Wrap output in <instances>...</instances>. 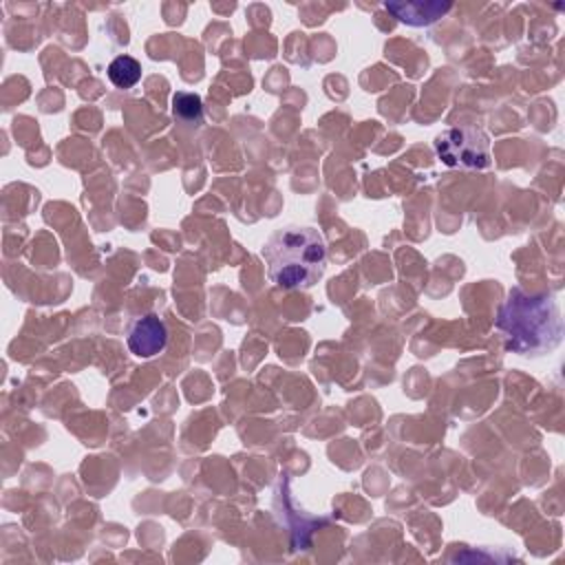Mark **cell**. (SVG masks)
Instances as JSON below:
<instances>
[{"instance_id":"obj_4","label":"cell","mask_w":565,"mask_h":565,"mask_svg":"<svg viewBox=\"0 0 565 565\" xmlns=\"http://www.w3.org/2000/svg\"><path fill=\"white\" fill-rule=\"evenodd\" d=\"M126 344L137 358H154L168 344V327L157 313H141L128 322Z\"/></svg>"},{"instance_id":"obj_5","label":"cell","mask_w":565,"mask_h":565,"mask_svg":"<svg viewBox=\"0 0 565 565\" xmlns=\"http://www.w3.org/2000/svg\"><path fill=\"white\" fill-rule=\"evenodd\" d=\"M450 7V2H384L386 11H391L399 22H406L411 26L433 24Z\"/></svg>"},{"instance_id":"obj_1","label":"cell","mask_w":565,"mask_h":565,"mask_svg":"<svg viewBox=\"0 0 565 565\" xmlns=\"http://www.w3.org/2000/svg\"><path fill=\"white\" fill-rule=\"evenodd\" d=\"M269 280L280 289L313 287L327 265V243L313 227H280L263 245Z\"/></svg>"},{"instance_id":"obj_2","label":"cell","mask_w":565,"mask_h":565,"mask_svg":"<svg viewBox=\"0 0 565 565\" xmlns=\"http://www.w3.org/2000/svg\"><path fill=\"white\" fill-rule=\"evenodd\" d=\"M499 329L521 353L550 351L561 340V316L554 296H527L512 289L499 313Z\"/></svg>"},{"instance_id":"obj_6","label":"cell","mask_w":565,"mask_h":565,"mask_svg":"<svg viewBox=\"0 0 565 565\" xmlns=\"http://www.w3.org/2000/svg\"><path fill=\"white\" fill-rule=\"evenodd\" d=\"M172 115L179 124L199 126L203 121V102L196 93L179 90L172 95Z\"/></svg>"},{"instance_id":"obj_7","label":"cell","mask_w":565,"mask_h":565,"mask_svg":"<svg viewBox=\"0 0 565 565\" xmlns=\"http://www.w3.org/2000/svg\"><path fill=\"white\" fill-rule=\"evenodd\" d=\"M141 77V64L130 55H117L108 64V79L117 88H132Z\"/></svg>"},{"instance_id":"obj_3","label":"cell","mask_w":565,"mask_h":565,"mask_svg":"<svg viewBox=\"0 0 565 565\" xmlns=\"http://www.w3.org/2000/svg\"><path fill=\"white\" fill-rule=\"evenodd\" d=\"M435 152L450 168L483 170L490 166V139L472 126L448 128L435 139Z\"/></svg>"}]
</instances>
